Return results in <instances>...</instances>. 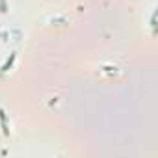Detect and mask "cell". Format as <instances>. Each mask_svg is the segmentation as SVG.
<instances>
[{"instance_id": "6da1fadb", "label": "cell", "mask_w": 158, "mask_h": 158, "mask_svg": "<svg viewBox=\"0 0 158 158\" xmlns=\"http://www.w3.org/2000/svg\"><path fill=\"white\" fill-rule=\"evenodd\" d=\"M15 58H17V54H15V52H11V54H10V58L6 60V63L2 65V69H0V73H2V74H4V73H8V71L13 67V61H15Z\"/></svg>"}, {"instance_id": "7a4b0ae2", "label": "cell", "mask_w": 158, "mask_h": 158, "mask_svg": "<svg viewBox=\"0 0 158 158\" xmlns=\"http://www.w3.org/2000/svg\"><path fill=\"white\" fill-rule=\"evenodd\" d=\"M0 125H2V132L4 136H10V128H8V119H6V112L0 108Z\"/></svg>"}]
</instances>
